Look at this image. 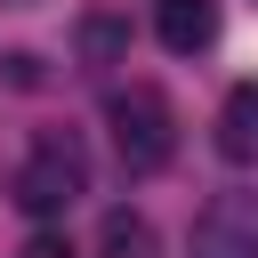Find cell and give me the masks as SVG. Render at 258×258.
Here are the masks:
<instances>
[{
	"instance_id": "7a4b0ae2",
	"label": "cell",
	"mask_w": 258,
	"mask_h": 258,
	"mask_svg": "<svg viewBox=\"0 0 258 258\" xmlns=\"http://www.w3.org/2000/svg\"><path fill=\"white\" fill-rule=\"evenodd\" d=\"M81 194H89V153H81L73 129H48V137L24 153V169H16V210H32V218H64Z\"/></svg>"
},
{
	"instance_id": "5b68a950",
	"label": "cell",
	"mask_w": 258,
	"mask_h": 258,
	"mask_svg": "<svg viewBox=\"0 0 258 258\" xmlns=\"http://www.w3.org/2000/svg\"><path fill=\"white\" fill-rule=\"evenodd\" d=\"M218 153L234 169H258V81L226 89V105H218Z\"/></svg>"
},
{
	"instance_id": "3957f363",
	"label": "cell",
	"mask_w": 258,
	"mask_h": 258,
	"mask_svg": "<svg viewBox=\"0 0 258 258\" xmlns=\"http://www.w3.org/2000/svg\"><path fill=\"white\" fill-rule=\"evenodd\" d=\"M194 258H258V194H218L194 218Z\"/></svg>"
},
{
	"instance_id": "8992f818",
	"label": "cell",
	"mask_w": 258,
	"mask_h": 258,
	"mask_svg": "<svg viewBox=\"0 0 258 258\" xmlns=\"http://www.w3.org/2000/svg\"><path fill=\"white\" fill-rule=\"evenodd\" d=\"M73 40H81V64H89V73H113V64H129V16H113V8H89Z\"/></svg>"
},
{
	"instance_id": "6da1fadb",
	"label": "cell",
	"mask_w": 258,
	"mask_h": 258,
	"mask_svg": "<svg viewBox=\"0 0 258 258\" xmlns=\"http://www.w3.org/2000/svg\"><path fill=\"white\" fill-rule=\"evenodd\" d=\"M105 129H113V153H121L129 177H153V169H169V153H177V113H169V97H161L153 81L113 89V97H105Z\"/></svg>"
},
{
	"instance_id": "277c9868",
	"label": "cell",
	"mask_w": 258,
	"mask_h": 258,
	"mask_svg": "<svg viewBox=\"0 0 258 258\" xmlns=\"http://www.w3.org/2000/svg\"><path fill=\"white\" fill-rule=\"evenodd\" d=\"M153 32H161V48L194 56L218 40V0H153Z\"/></svg>"
},
{
	"instance_id": "52a82bcc",
	"label": "cell",
	"mask_w": 258,
	"mask_h": 258,
	"mask_svg": "<svg viewBox=\"0 0 258 258\" xmlns=\"http://www.w3.org/2000/svg\"><path fill=\"white\" fill-rule=\"evenodd\" d=\"M97 258H161V234L145 210H105L97 226Z\"/></svg>"
},
{
	"instance_id": "ba28073f",
	"label": "cell",
	"mask_w": 258,
	"mask_h": 258,
	"mask_svg": "<svg viewBox=\"0 0 258 258\" xmlns=\"http://www.w3.org/2000/svg\"><path fill=\"white\" fill-rule=\"evenodd\" d=\"M16 258H73V250H64V242H56V234H32V242H24V250H16Z\"/></svg>"
}]
</instances>
